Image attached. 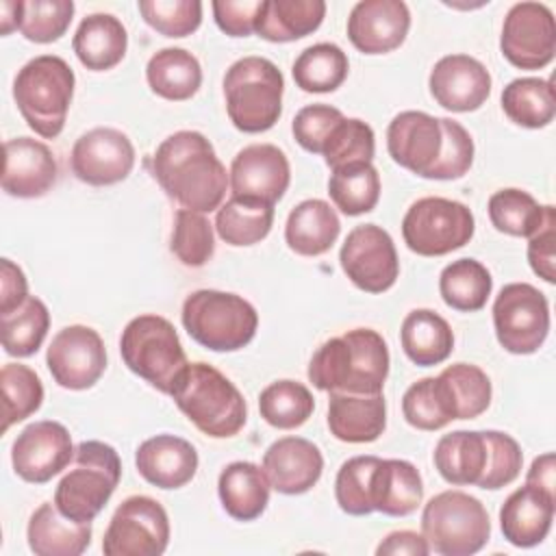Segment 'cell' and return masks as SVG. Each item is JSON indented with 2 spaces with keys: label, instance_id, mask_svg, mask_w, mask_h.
<instances>
[{
  "label": "cell",
  "instance_id": "cell-12",
  "mask_svg": "<svg viewBox=\"0 0 556 556\" xmlns=\"http://www.w3.org/2000/svg\"><path fill=\"white\" fill-rule=\"evenodd\" d=\"M169 543V517L148 495L126 497L113 513L102 539L106 556H161Z\"/></svg>",
  "mask_w": 556,
  "mask_h": 556
},
{
  "label": "cell",
  "instance_id": "cell-21",
  "mask_svg": "<svg viewBox=\"0 0 556 556\" xmlns=\"http://www.w3.org/2000/svg\"><path fill=\"white\" fill-rule=\"evenodd\" d=\"M441 148V117L424 111H402L389 122L387 150L400 167L426 178L437 163Z\"/></svg>",
  "mask_w": 556,
  "mask_h": 556
},
{
  "label": "cell",
  "instance_id": "cell-1",
  "mask_svg": "<svg viewBox=\"0 0 556 556\" xmlns=\"http://www.w3.org/2000/svg\"><path fill=\"white\" fill-rule=\"evenodd\" d=\"M152 174L180 208L211 213L226 198V167L198 130H178L163 139L152 156Z\"/></svg>",
  "mask_w": 556,
  "mask_h": 556
},
{
  "label": "cell",
  "instance_id": "cell-40",
  "mask_svg": "<svg viewBox=\"0 0 556 556\" xmlns=\"http://www.w3.org/2000/svg\"><path fill=\"white\" fill-rule=\"evenodd\" d=\"M402 415L417 430H441L456 419L454 397L441 376L413 382L402 395Z\"/></svg>",
  "mask_w": 556,
  "mask_h": 556
},
{
  "label": "cell",
  "instance_id": "cell-43",
  "mask_svg": "<svg viewBox=\"0 0 556 556\" xmlns=\"http://www.w3.org/2000/svg\"><path fill=\"white\" fill-rule=\"evenodd\" d=\"M313 410L315 397L308 387L298 380H276L258 395L261 417L278 430L300 428L308 421Z\"/></svg>",
  "mask_w": 556,
  "mask_h": 556
},
{
  "label": "cell",
  "instance_id": "cell-37",
  "mask_svg": "<svg viewBox=\"0 0 556 556\" xmlns=\"http://www.w3.org/2000/svg\"><path fill=\"white\" fill-rule=\"evenodd\" d=\"M348 54L330 41L304 48L293 61L291 74L295 85L306 93H328L343 85L348 78Z\"/></svg>",
  "mask_w": 556,
  "mask_h": 556
},
{
  "label": "cell",
  "instance_id": "cell-13",
  "mask_svg": "<svg viewBox=\"0 0 556 556\" xmlns=\"http://www.w3.org/2000/svg\"><path fill=\"white\" fill-rule=\"evenodd\" d=\"M339 261L350 282L367 293L389 291L400 276L395 243L378 224L352 228L341 245Z\"/></svg>",
  "mask_w": 556,
  "mask_h": 556
},
{
  "label": "cell",
  "instance_id": "cell-53",
  "mask_svg": "<svg viewBox=\"0 0 556 556\" xmlns=\"http://www.w3.org/2000/svg\"><path fill=\"white\" fill-rule=\"evenodd\" d=\"M486 434V443H489V465H486V473L480 480V489H502L510 482L517 480L519 471H521V463H523V454L519 443L500 430H484Z\"/></svg>",
  "mask_w": 556,
  "mask_h": 556
},
{
  "label": "cell",
  "instance_id": "cell-47",
  "mask_svg": "<svg viewBox=\"0 0 556 556\" xmlns=\"http://www.w3.org/2000/svg\"><path fill=\"white\" fill-rule=\"evenodd\" d=\"M169 250L185 267H202L215 252L213 224L204 213L178 208L174 213V230Z\"/></svg>",
  "mask_w": 556,
  "mask_h": 556
},
{
  "label": "cell",
  "instance_id": "cell-20",
  "mask_svg": "<svg viewBox=\"0 0 556 556\" xmlns=\"http://www.w3.org/2000/svg\"><path fill=\"white\" fill-rule=\"evenodd\" d=\"M410 28V11L402 0H361L348 17V37L363 54L400 48Z\"/></svg>",
  "mask_w": 556,
  "mask_h": 556
},
{
  "label": "cell",
  "instance_id": "cell-58",
  "mask_svg": "<svg viewBox=\"0 0 556 556\" xmlns=\"http://www.w3.org/2000/svg\"><path fill=\"white\" fill-rule=\"evenodd\" d=\"M378 556H426L430 554V545L424 534L413 530H395L387 534L376 547Z\"/></svg>",
  "mask_w": 556,
  "mask_h": 556
},
{
  "label": "cell",
  "instance_id": "cell-19",
  "mask_svg": "<svg viewBox=\"0 0 556 556\" xmlns=\"http://www.w3.org/2000/svg\"><path fill=\"white\" fill-rule=\"evenodd\" d=\"M428 87L443 109L469 113L478 111L491 96V74L469 54H447L430 70Z\"/></svg>",
  "mask_w": 556,
  "mask_h": 556
},
{
  "label": "cell",
  "instance_id": "cell-22",
  "mask_svg": "<svg viewBox=\"0 0 556 556\" xmlns=\"http://www.w3.org/2000/svg\"><path fill=\"white\" fill-rule=\"evenodd\" d=\"M56 161L52 150L33 137L4 141L2 189L13 198H41L56 182Z\"/></svg>",
  "mask_w": 556,
  "mask_h": 556
},
{
  "label": "cell",
  "instance_id": "cell-10",
  "mask_svg": "<svg viewBox=\"0 0 556 556\" xmlns=\"http://www.w3.org/2000/svg\"><path fill=\"white\" fill-rule=\"evenodd\" d=\"M473 230V213L463 202L439 195L415 200L402 219L404 243L419 256L450 254L469 243Z\"/></svg>",
  "mask_w": 556,
  "mask_h": 556
},
{
  "label": "cell",
  "instance_id": "cell-56",
  "mask_svg": "<svg viewBox=\"0 0 556 556\" xmlns=\"http://www.w3.org/2000/svg\"><path fill=\"white\" fill-rule=\"evenodd\" d=\"M211 7L222 33L230 37H248L256 30L263 0H215Z\"/></svg>",
  "mask_w": 556,
  "mask_h": 556
},
{
  "label": "cell",
  "instance_id": "cell-38",
  "mask_svg": "<svg viewBox=\"0 0 556 556\" xmlns=\"http://www.w3.org/2000/svg\"><path fill=\"white\" fill-rule=\"evenodd\" d=\"M493 289L489 269L476 258H458L443 267L439 276V293L443 302L460 313L480 311Z\"/></svg>",
  "mask_w": 556,
  "mask_h": 556
},
{
  "label": "cell",
  "instance_id": "cell-51",
  "mask_svg": "<svg viewBox=\"0 0 556 556\" xmlns=\"http://www.w3.org/2000/svg\"><path fill=\"white\" fill-rule=\"evenodd\" d=\"M74 15L72 0H26L20 33L35 43H52L65 35Z\"/></svg>",
  "mask_w": 556,
  "mask_h": 556
},
{
  "label": "cell",
  "instance_id": "cell-8",
  "mask_svg": "<svg viewBox=\"0 0 556 556\" xmlns=\"http://www.w3.org/2000/svg\"><path fill=\"white\" fill-rule=\"evenodd\" d=\"M72 463L74 467L56 484L54 504L67 519L89 523L119 484L122 463L115 447L104 441H80Z\"/></svg>",
  "mask_w": 556,
  "mask_h": 556
},
{
  "label": "cell",
  "instance_id": "cell-39",
  "mask_svg": "<svg viewBox=\"0 0 556 556\" xmlns=\"http://www.w3.org/2000/svg\"><path fill=\"white\" fill-rule=\"evenodd\" d=\"M502 109L523 128H545L556 113L554 87L547 78H515L502 91Z\"/></svg>",
  "mask_w": 556,
  "mask_h": 556
},
{
  "label": "cell",
  "instance_id": "cell-17",
  "mask_svg": "<svg viewBox=\"0 0 556 556\" xmlns=\"http://www.w3.org/2000/svg\"><path fill=\"white\" fill-rule=\"evenodd\" d=\"M135 165V148L126 132L98 126L83 132L72 148L70 167L80 182L106 187L128 178Z\"/></svg>",
  "mask_w": 556,
  "mask_h": 556
},
{
  "label": "cell",
  "instance_id": "cell-23",
  "mask_svg": "<svg viewBox=\"0 0 556 556\" xmlns=\"http://www.w3.org/2000/svg\"><path fill=\"white\" fill-rule=\"evenodd\" d=\"M263 469L271 489L282 495H300L319 482L324 456L308 439L282 437L265 450Z\"/></svg>",
  "mask_w": 556,
  "mask_h": 556
},
{
  "label": "cell",
  "instance_id": "cell-34",
  "mask_svg": "<svg viewBox=\"0 0 556 556\" xmlns=\"http://www.w3.org/2000/svg\"><path fill=\"white\" fill-rule=\"evenodd\" d=\"M400 343L415 365L432 367L452 354L454 332L439 313L430 308H415L402 321Z\"/></svg>",
  "mask_w": 556,
  "mask_h": 556
},
{
  "label": "cell",
  "instance_id": "cell-29",
  "mask_svg": "<svg viewBox=\"0 0 556 556\" xmlns=\"http://www.w3.org/2000/svg\"><path fill=\"white\" fill-rule=\"evenodd\" d=\"M271 484L263 467L250 460L226 465L217 480V493L224 510L237 521L258 519L269 504Z\"/></svg>",
  "mask_w": 556,
  "mask_h": 556
},
{
  "label": "cell",
  "instance_id": "cell-26",
  "mask_svg": "<svg viewBox=\"0 0 556 556\" xmlns=\"http://www.w3.org/2000/svg\"><path fill=\"white\" fill-rule=\"evenodd\" d=\"M330 434L343 443H371L387 428V404L382 393H330L328 400Z\"/></svg>",
  "mask_w": 556,
  "mask_h": 556
},
{
  "label": "cell",
  "instance_id": "cell-46",
  "mask_svg": "<svg viewBox=\"0 0 556 556\" xmlns=\"http://www.w3.org/2000/svg\"><path fill=\"white\" fill-rule=\"evenodd\" d=\"M374 139V130L367 122L358 117H343L326 137L321 156L330 172L356 163H371L376 152Z\"/></svg>",
  "mask_w": 556,
  "mask_h": 556
},
{
  "label": "cell",
  "instance_id": "cell-11",
  "mask_svg": "<svg viewBox=\"0 0 556 556\" xmlns=\"http://www.w3.org/2000/svg\"><path fill=\"white\" fill-rule=\"evenodd\" d=\"M493 326L500 345L510 354H534L549 332L545 293L528 282H508L493 302Z\"/></svg>",
  "mask_w": 556,
  "mask_h": 556
},
{
  "label": "cell",
  "instance_id": "cell-3",
  "mask_svg": "<svg viewBox=\"0 0 556 556\" xmlns=\"http://www.w3.org/2000/svg\"><path fill=\"white\" fill-rule=\"evenodd\" d=\"M182 415L206 437H235L248 419L241 391L213 365L189 363L172 391Z\"/></svg>",
  "mask_w": 556,
  "mask_h": 556
},
{
  "label": "cell",
  "instance_id": "cell-9",
  "mask_svg": "<svg viewBox=\"0 0 556 556\" xmlns=\"http://www.w3.org/2000/svg\"><path fill=\"white\" fill-rule=\"evenodd\" d=\"M421 534L430 552L441 556H471L491 539L484 504L465 491H441L421 510Z\"/></svg>",
  "mask_w": 556,
  "mask_h": 556
},
{
  "label": "cell",
  "instance_id": "cell-5",
  "mask_svg": "<svg viewBox=\"0 0 556 556\" xmlns=\"http://www.w3.org/2000/svg\"><path fill=\"white\" fill-rule=\"evenodd\" d=\"M285 78L265 56H243L224 76L226 113L241 132H265L282 113Z\"/></svg>",
  "mask_w": 556,
  "mask_h": 556
},
{
  "label": "cell",
  "instance_id": "cell-57",
  "mask_svg": "<svg viewBox=\"0 0 556 556\" xmlns=\"http://www.w3.org/2000/svg\"><path fill=\"white\" fill-rule=\"evenodd\" d=\"M28 298V282L20 265L11 258L0 261V315L17 308Z\"/></svg>",
  "mask_w": 556,
  "mask_h": 556
},
{
  "label": "cell",
  "instance_id": "cell-14",
  "mask_svg": "<svg viewBox=\"0 0 556 556\" xmlns=\"http://www.w3.org/2000/svg\"><path fill=\"white\" fill-rule=\"evenodd\" d=\"M500 48L504 59L519 70H541L554 61V13L541 2H517L508 9Z\"/></svg>",
  "mask_w": 556,
  "mask_h": 556
},
{
  "label": "cell",
  "instance_id": "cell-18",
  "mask_svg": "<svg viewBox=\"0 0 556 556\" xmlns=\"http://www.w3.org/2000/svg\"><path fill=\"white\" fill-rule=\"evenodd\" d=\"M291 182L285 152L274 143H252L237 152L228 172L232 198H250L276 204Z\"/></svg>",
  "mask_w": 556,
  "mask_h": 556
},
{
  "label": "cell",
  "instance_id": "cell-4",
  "mask_svg": "<svg viewBox=\"0 0 556 556\" xmlns=\"http://www.w3.org/2000/svg\"><path fill=\"white\" fill-rule=\"evenodd\" d=\"M74 83V70L56 54H39L20 67L13 80V100L24 122L39 137L54 139L61 135Z\"/></svg>",
  "mask_w": 556,
  "mask_h": 556
},
{
  "label": "cell",
  "instance_id": "cell-6",
  "mask_svg": "<svg viewBox=\"0 0 556 556\" xmlns=\"http://www.w3.org/2000/svg\"><path fill=\"white\" fill-rule=\"evenodd\" d=\"M180 317L187 334L213 352H237L245 348L258 328V313L245 298L217 289L189 293L182 302Z\"/></svg>",
  "mask_w": 556,
  "mask_h": 556
},
{
  "label": "cell",
  "instance_id": "cell-24",
  "mask_svg": "<svg viewBox=\"0 0 556 556\" xmlns=\"http://www.w3.org/2000/svg\"><path fill=\"white\" fill-rule=\"evenodd\" d=\"M556 495L532 484L515 489L500 508V528L515 547H534L552 530Z\"/></svg>",
  "mask_w": 556,
  "mask_h": 556
},
{
  "label": "cell",
  "instance_id": "cell-2",
  "mask_svg": "<svg viewBox=\"0 0 556 556\" xmlns=\"http://www.w3.org/2000/svg\"><path fill=\"white\" fill-rule=\"evenodd\" d=\"M389 376V348L380 332L354 328L324 341L308 363V380L328 393H382Z\"/></svg>",
  "mask_w": 556,
  "mask_h": 556
},
{
  "label": "cell",
  "instance_id": "cell-42",
  "mask_svg": "<svg viewBox=\"0 0 556 556\" xmlns=\"http://www.w3.org/2000/svg\"><path fill=\"white\" fill-rule=\"evenodd\" d=\"M328 195L343 215L369 213L380 200V174L371 163L334 169L328 180Z\"/></svg>",
  "mask_w": 556,
  "mask_h": 556
},
{
  "label": "cell",
  "instance_id": "cell-52",
  "mask_svg": "<svg viewBox=\"0 0 556 556\" xmlns=\"http://www.w3.org/2000/svg\"><path fill=\"white\" fill-rule=\"evenodd\" d=\"M441 128H443V148L437 163L426 174V178L430 180L463 178L473 163V139L467 132V128L452 117H441Z\"/></svg>",
  "mask_w": 556,
  "mask_h": 556
},
{
  "label": "cell",
  "instance_id": "cell-55",
  "mask_svg": "<svg viewBox=\"0 0 556 556\" xmlns=\"http://www.w3.org/2000/svg\"><path fill=\"white\" fill-rule=\"evenodd\" d=\"M556 208L549 206L541 228L528 239V263L545 282H556Z\"/></svg>",
  "mask_w": 556,
  "mask_h": 556
},
{
  "label": "cell",
  "instance_id": "cell-27",
  "mask_svg": "<svg viewBox=\"0 0 556 556\" xmlns=\"http://www.w3.org/2000/svg\"><path fill=\"white\" fill-rule=\"evenodd\" d=\"M441 478L450 484H480L489 465V443L484 430H454L443 434L432 452Z\"/></svg>",
  "mask_w": 556,
  "mask_h": 556
},
{
  "label": "cell",
  "instance_id": "cell-48",
  "mask_svg": "<svg viewBox=\"0 0 556 556\" xmlns=\"http://www.w3.org/2000/svg\"><path fill=\"white\" fill-rule=\"evenodd\" d=\"M439 376L445 380L454 397L456 419H473L489 408L493 389L489 376L478 365L454 363L447 365Z\"/></svg>",
  "mask_w": 556,
  "mask_h": 556
},
{
  "label": "cell",
  "instance_id": "cell-33",
  "mask_svg": "<svg viewBox=\"0 0 556 556\" xmlns=\"http://www.w3.org/2000/svg\"><path fill=\"white\" fill-rule=\"evenodd\" d=\"M324 15V0H263L254 33L267 41L287 43L315 33Z\"/></svg>",
  "mask_w": 556,
  "mask_h": 556
},
{
  "label": "cell",
  "instance_id": "cell-36",
  "mask_svg": "<svg viewBox=\"0 0 556 556\" xmlns=\"http://www.w3.org/2000/svg\"><path fill=\"white\" fill-rule=\"evenodd\" d=\"M274 224V204L250 200V198H232L217 208L215 230L222 241L235 248L254 245L263 241Z\"/></svg>",
  "mask_w": 556,
  "mask_h": 556
},
{
  "label": "cell",
  "instance_id": "cell-54",
  "mask_svg": "<svg viewBox=\"0 0 556 556\" xmlns=\"http://www.w3.org/2000/svg\"><path fill=\"white\" fill-rule=\"evenodd\" d=\"M345 115L330 106V104H306L302 106L293 122H291V132L295 137V141L313 154H321V146L326 141V137L330 135V130L343 119Z\"/></svg>",
  "mask_w": 556,
  "mask_h": 556
},
{
  "label": "cell",
  "instance_id": "cell-50",
  "mask_svg": "<svg viewBox=\"0 0 556 556\" xmlns=\"http://www.w3.org/2000/svg\"><path fill=\"white\" fill-rule=\"evenodd\" d=\"M141 17L165 37H187L200 28L202 2L198 0H139Z\"/></svg>",
  "mask_w": 556,
  "mask_h": 556
},
{
  "label": "cell",
  "instance_id": "cell-28",
  "mask_svg": "<svg viewBox=\"0 0 556 556\" xmlns=\"http://www.w3.org/2000/svg\"><path fill=\"white\" fill-rule=\"evenodd\" d=\"M26 539L37 556H80L91 545V521H72L56 504L43 502L28 519Z\"/></svg>",
  "mask_w": 556,
  "mask_h": 556
},
{
  "label": "cell",
  "instance_id": "cell-44",
  "mask_svg": "<svg viewBox=\"0 0 556 556\" xmlns=\"http://www.w3.org/2000/svg\"><path fill=\"white\" fill-rule=\"evenodd\" d=\"M552 204L541 206L528 191L523 189H500L489 198V219L491 224L510 237L530 239L541 224Z\"/></svg>",
  "mask_w": 556,
  "mask_h": 556
},
{
  "label": "cell",
  "instance_id": "cell-25",
  "mask_svg": "<svg viewBox=\"0 0 556 556\" xmlns=\"http://www.w3.org/2000/svg\"><path fill=\"white\" fill-rule=\"evenodd\" d=\"M135 465L150 484L159 489H180L191 482L198 471V452L182 437L156 434L137 447Z\"/></svg>",
  "mask_w": 556,
  "mask_h": 556
},
{
  "label": "cell",
  "instance_id": "cell-32",
  "mask_svg": "<svg viewBox=\"0 0 556 556\" xmlns=\"http://www.w3.org/2000/svg\"><path fill=\"white\" fill-rule=\"evenodd\" d=\"M72 48L78 61L91 72H106L115 67L128 48L124 24L111 13H91L78 24Z\"/></svg>",
  "mask_w": 556,
  "mask_h": 556
},
{
  "label": "cell",
  "instance_id": "cell-16",
  "mask_svg": "<svg viewBox=\"0 0 556 556\" xmlns=\"http://www.w3.org/2000/svg\"><path fill=\"white\" fill-rule=\"evenodd\" d=\"M70 430L52 419L28 424L11 445L13 471L30 484H43L74 460Z\"/></svg>",
  "mask_w": 556,
  "mask_h": 556
},
{
  "label": "cell",
  "instance_id": "cell-15",
  "mask_svg": "<svg viewBox=\"0 0 556 556\" xmlns=\"http://www.w3.org/2000/svg\"><path fill=\"white\" fill-rule=\"evenodd\" d=\"M46 363L59 387L70 391L89 389L106 369L104 341L89 326H65L52 337Z\"/></svg>",
  "mask_w": 556,
  "mask_h": 556
},
{
  "label": "cell",
  "instance_id": "cell-60",
  "mask_svg": "<svg viewBox=\"0 0 556 556\" xmlns=\"http://www.w3.org/2000/svg\"><path fill=\"white\" fill-rule=\"evenodd\" d=\"M24 2L22 0H2L0 2V33L9 35L11 30L22 26Z\"/></svg>",
  "mask_w": 556,
  "mask_h": 556
},
{
  "label": "cell",
  "instance_id": "cell-30",
  "mask_svg": "<svg viewBox=\"0 0 556 556\" xmlns=\"http://www.w3.org/2000/svg\"><path fill=\"white\" fill-rule=\"evenodd\" d=\"M341 232L337 211L319 198L295 204L285 224V241L300 256L326 254Z\"/></svg>",
  "mask_w": 556,
  "mask_h": 556
},
{
  "label": "cell",
  "instance_id": "cell-45",
  "mask_svg": "<svg viewBox=\"0 0 556 556\" xmlns=\"http://www.w3.org/2000/svg\"><path fill=\"white\" fill-rule=\"evenodd\" d=\"M2 387V432L30 417L43 402V384L35 369L22 363H7L0 369Z\"/></svg>",
  "mask_w": 556,
  "mask_h": 556
},
{
  "label": "cell",
  "instance_id": "cell-31",
  "mask_svg": "<svg viewBox=\"0 0 556 556\" xmlns=\"http://www.w3.org/2000/svg\"><path fill=\"white\" fill-rule=\"evenodd\" d=\"M424 500L417 467L402 458H380L371 478V506L389 517H406Z\"/></svg>",
  "mask_w": 556,
  "mask_h": 556
},
{
  "label": "cell",
  "instance_id": "cell-49",
  "mask_svg": "<svg viewBox=\"0 0 556 556\" xmlns=\"http://www.w3.org/2000/svg\"><path fill=\"white\" fill-rule=\"evenodd\" d=\"M380 463L378 456H352L348 458L334 478V497L343 513L363 517L374 513L371 506V478L376 465Z\"/></svg>",
  "mask_w": 556,
  "mask_h": 556
},
{
  "label": "cell",
  "instance_id": "cell-7",
  "mask_svg": "<svg viewBox=\"0 0 556 556\" xmlns=\"http://www.w3.org/2000/svg\"><path fill=\"white\" fill-rule=\"evenodd\" d=\"M124 365L161 393L172 395L189 361L174 324L161 315L132 317L119 337Z\"/></svg>",
  "mask_w": 556,
  "mask_h": 556
},
{
  "label": "cell",
  "instance_id": "cell-59",
  "mask_svg": "<svg viewBox=\"0 0 556 556\" xmlns=\"http://www.w3.org/2000/svg\"><path fill=\"white\" fill-rule=\"evenodd\" d=\"M526 484L543 489L556 495V458L554 452H545L536 456L526 473Z\"/></svg>",
  "mask_w": 556,
  "mask_h": 556
},
{
  "label": "cell",
  "instance_id": "cell-35",
  "mask_svg": "<svg viewBox=\"0 0 556 556\" xmlns=\"http://www.w3.org/2000/svg\"><path fill=\"white\" fill-rule=\"evenodd\" d=\"M146 80L156 96L180 102L198 93L202 85V67L185 48H163L150 56Z\"/></svg>",
  "mask_w": 556,
  "mask_h": 556
},
{
  "label": "cell",
  "instance_id": "cell-41",
  "mask_svg": "<svg viewBox=\"0 0 556 556\" xmlns=\"http://www.w3.org/2000/svg\"><path fill=\"white\" fill-rule=\"evenodd\" d=\"M50 328V313L48 306L28 295L17 308L0 315V332H2V348L9 356L26 358L33 356Z\"/></svg>",
  "mask_w": 556,
  "mask_h": 556
}]
</instances>
